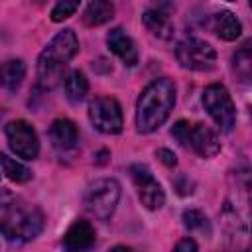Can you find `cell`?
<instances>
[{
	"mask_svg": "<svg viewBox=\"0 0 252 252\" xmlns=\"http://www.w3.org/2000/svg\"><path fill=\"white\" fill-rule=\"evenodd\" d=\"M175 106V85L169 79L152 81L136 102V130L150 134L158 130Z\"/></svg>",
	"mask_w": 252,
	"mask_h": 252,
	"instance_id": "obj_1",
	"label": "cell"
},
{
	"mask_svg": "<svg viewBox=\"0 0 252 252\" xmlns=\"http://www.w3.org/2000/svg\"><path fill=\"white\" fill-rule=\"evenodd\" d=\"M79 39L73 30H61L51 37L37 57V83L41 89H55L63 79V69L77 55Z\"/></svg>",
	"mask_w": 252,
	"mask_h": 252,
	"instance_id": "obj_2",
	"label": "cell"
},
{
	"mask_svg": "<svg viewBox=\"0 0 252 252\" xmlns=\"http://www.w3.org/2000/svg\"><path fill=\"white\" fill-rule=\"evenodd\" d=\"M43 230V213L30 203L14 201L4 207L0 217V232L12 242L33 240Z\"/></svg>",
	"mask_w": 252,
	"mask_h": 252,
	"instance_id": "obj_3",
	"label": "cell"
},
{
	"mask_svg": "<svg viewBox=\"0 0 252 252\" xmlns=\"http://www.w3.org/2000/svg\"><path fill=\"white\" fill-rule=\"evenodd\" d=\"M120 199V183L116 179L104 177L91 183L83 195L85 209L98 220H108Z\"/></svg>",
	"mask_w": 252,
	"mask_h": 252,
	"instance_id": "obj_4",
	"label": "cell"
},
{
	"mask_svg": "<svg viewBox=\"0 0 252 252\" xmlns=\"http://www.w3.org/2000/svg\"><path fill=\"white\" fill-rule=\"evenodd\" d=\"M203 106L222 132H230L236 124V108L224 85H209L203 91Z\"/></svg>",
	"mask_w": 252,
	"mask_h": 252,
	"instance_id": "obj_5",
	"label": "cell"
},
{
	"mask_svg": "<svg viewBox=\"0 0 252 252\" xmlns=\"http://www.w3.org/2000/svg\"><path fill=\"white\" fill-rule=\"evenodd\" d=\"M175 57L181 67L191 71H211L217 65V51L211 43L199 37H185L175 47Z\"/></svg>",
	"mask_w": 252,
	"mask_h": 252,
	"instance_id": "obj_6",
	"label": "cell"
},
{
	"mask_svg": "<svg viewBox=\"0 0 252 252\" xmlns=\"http://www.w3.org/2000/svg\"><path fill=\"white\" fill-rule=\"evenodd\" d=\"M89 120L102 134H120L124 126L122 108L112 96H96L89 104Z\"/></svg>",
	"mask_w": 252,
	"mask_h": 252,
	"instance_id": "obj_7",
	"label": "cell"
},
{
	"mask_svg": "<svg viewBox=\"0 0 252 252\" xmlns=\"http://www.w3.org/2000/svg\"><path fill=\"white\" fill-rule=\"evenodd\" d=\"M128 171H130V177L134 181V187L138 191L142 205L150 211L161 209L165 203V193H163L159 181L154 177V173L144 163H132Z\"/></svg>",
	"mask_w": 252,
	"mask_h": 252,
	"instance_id": "obj_8",
	"label": "cell"
},
{
	"mask_svg": "<svg viewBox=\"0 0 252 252\" xmlns=\"http://www.w3.org/2000/svg\"><path fill=\"white\" fill-rule=\"evenodd\" d=\"M8 146L18 158L24 159H35L39 154V140L33 130V126L28 120H12L4 128Z\"/></svg>",
	"mask_w": 252,
	"mask_h": 252,
	"instance_id": "obj_9",
	"label": "cell"
},
{
	"mask_svg": "<svg viewBox=\"0 0 252 252\" xmlns=\"http://www.w3.org/2000/svg\"><path fill=\"white\" fill-rule=\"evenodd\" d=\"M181 146L193 150L201 158H215L220 152V142H219L217 132L213 128H209L207 124H201V122L187 126V132H185Z\"/></svg>",
	"mask_w": 252,
	"mask_h": 252,
	"instance_id": "obj_10",
	"label": "cell"
},
{
	"mask_svg": "<svg viewBox=\"0 0 252 252\" xmlns=\"http://www.w3.org/2000/svg\"><path fill=\"white\" fill-rule=\"evenodd\" d=\"M171 4H154L144 10L142 24L150 33L159 39H169L173 35V22H171Z\"/></svg>",
	"mask_w": 252,
	"mask_h": 252,
	"instance_id": "obj_11",
	"label": "cell"
},
{
	"mask_svg": "<svg viewBox=\"0 0 252 252\" xmlns=\"http://www.w3.org/2000/svg\"><path fill=\"white\" fill-rule=\"evenodd\" d=\"M94 226L85 219H77L63 234V248L67 252H85L94 244Z\"/></svg>",
	"mask_w": 252,
	"mask_h": 252,
	"instance_id": "obj_12",
	"label": "cell"
},
{
	"mask_svg": "<svg viewBox=\"0 0 252 252\" xmlns=\"http://www.w3.org/2000/svg\"><path fill=\"white\" fill-rule=\"evenodd\" d=\"M106 45L108 49L120 57V61L128 67H134L138 63V49H136V43L134 39L122 30V28H112L106 35Z\"/></svg>",
	"mask_w": 252,
	"mask_h": 252,
	"instance_id": "obj_13",
	"label": "cell"
},
{
	"mask_svg": "<svg viewBox=\"0 0 252 252\" xmlns=\"http://www.w3.org/2000/svg\"><path fill=\"white\" fill-rule=\"evenodd\" d=\"M49 140H51L53 148H57V150H71L79 142V130L73 120L57 118V120H53L51 128H49Z\"/></svg>",
	"mask_w": 252,
	"mask_h": 252,
	"instance_id": "obj_14",
	"label": "cell"
},
{
	"mask_svg": "<svg viewBox=\"0 0 252 252\" xmlns=\"http://www.w3.org/2000/svg\"><path fill=\"white\" fill-rule=\"evenodd\" d=\"M63 87H65V96L71 104L83 102L87 93H89V81H87L85 73L79 71V69H73V71L67 73V77L63 81Z\"/></svg>",
	"mask_w": 252,
	"mask_h": 252,
	"instance_id": "obj_15",
	"label": "cell"
},
{
	"mask_svg": "<svg viewBox=\"0 0 252 252\" xmlns=\"http://www.w3.org/2000/svg\"><path fill=\"white\" fill-rule=\"evenodd\" d=\"M26 77V63L22 59H10L0 65V87L4 91H16Z\"/></svg>",
	"mask_w": 252,
	"mask_h": 252,
	"instance_id": "obj_16",
	"label": "cell"
},
{
	"mask_svg": "<svg viewBox=\"0 0 252 252\" xmlns=\"http://www.w3.org/2000/svg\"><path fill=\"white\" fill-rule=\"evenodd\" d=\"M112 16H114V6L110 2H106V0H93V2L87 4L85 12H83V24L89 26V28L102 26Z\"/></svg>",
	"mask_w": 252,
	"mask_h": 252,
	"instance_id": "obj_17",
	"label": "cell"
},
{
	"mask_svg": "<svg viewBox=\"0 0 252 252\" xmlns=\"http://www.w3.org/2000/svg\"><path fill=\"white\" fill-rule=\"evenodd\" d=\"M215 32L220 39L224 41H234L240 32H242V26L238 22V18L230 12V10H220L215 14Z\"/></svg>",
	"mask_w": 252,
	"mask_h": 252,
	"instance_id": "obj_18",
	"label": "cell"
},
{
	"mask_svg": "<svg viewBox=\"0 0 252 252\" xmlns=\"http://www.w3.org/2000/svg\"><path fill=\"white\" fill-rule=\"evenodd\" d=\"M0 165H2V173H4L8 179L16 181V183H26V181L32 179V171H30L24 163L12 159V158L6 156V154H0Z\"/></svg>",
	"mask_w": 252,
	"mask_h": 252,
	"instance_id": "obj_19",
	"label": "cell"
},
{
	"mask_svg": "<svg viewBox=\"0 0 252 252\" xmlns=\"http://www.w3.org/2000/svg\"><path fill=\"white\" fill-rule=\"evenodd\" d=\"M232 67H234V73H236L242 81H248V79H250L252 55H250V45H248V43H246L240 51H236V55L232 57Z\"/></svg>",
	"mask_w": 252,
	"mask_h": 252,
	"instance_id": "obj_20",
	"label": "cell"
},
{
	"mask_svg": "<svg viewBox=\"0 0 252 252\" xmlns=\"http://www.w3.org/2000/svg\"><path fill=\"white\" fill-rule=\"evenodd\" d=\"M183 224H185V228H189V230H205V228H207V232H209V220H207V217H205L201 211H197V209H189V211L183 213Z\"/></svg>",
	"mask_w": 252,
	"mask_h": 252,
	"instance_id": "obj_21",
	"label": "cell"
},
{
	"mask_svg": "<svg viewBox=\"0 0 252 252\" xmlns=\"http://www.w3.org/2000/svg\"><path fill=\"white\" fill-rule=\"evenodd\" d=\"M79 10V2H71V0H61L53 6L51 10V20L53 22H63L67 18H71L75 12Z\"/></svg>",
	"mask_w": 252,
	"mask_h": 252,
	"instance_id": "obj_22",
	"label": "cell"
},
{
	"mask_svg": "<svg viewBox=\"0 0 252 252\" xmlns=\"http://www.w3.org/2000/svg\"><path fill=\"white\" fill-rule=\"evenodd\" d=\"M156 156H158V158H159V161H161L163 165H167V167H175V165H177V158H175V154H173L171 150L159 148V150L156 152Z\"/></svg>",
	"mask_w": 252,
	"mask_h": 252,
	"instance_id": "obj_23",
	"label": "cell"
},
{
	"mask_svg": "<svg viewBox=\"0 0 252 252\" xmlns=\"http://www.w3.org/2000/svg\"><path fill=\"white\" fill-rule=\"evenodd\" d=\"M173 252H197V244L193 238H181L173 246Z\"/></svg>",
	"mask_w": 252,
	"mask_h": 252,
	"instance_id": "obj_24",
	"label": "cell"
},
{
	"mask_svg": "<svg viewBox=\"0 0 252 252\" xmlns=\"http://www.w3.org/2000/svg\"><path fill=\"white\" fill-rule=\"evenodd\" d=\"M110 252H134L132 248H126V246H114Z\"/></svg>",
	"mask_w": 252,
	"mask_h": 252,
	"instance_id": "obj_25",
	"label": "cell"
}]
</instances>
